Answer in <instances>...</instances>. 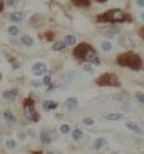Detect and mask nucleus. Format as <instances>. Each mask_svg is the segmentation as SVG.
Returning a JSON list of instances; mask_svg holds the SVG:
<instances>
[{
    "instance_id": "nucleus-23",
    "label": "nucleus",
    "mask_w": 144,
    "mask_h": 154,
    "mask_svg": "<svg viewBox=\"0 0 144 154\" xmlns=\"http://www.w3.org/2000/svg\"><path fill=\"white\" fill-rule=\"evenodd\" d=\"M66 48V42L64 41H62V42H55L52 46L53 51H56V52H59V51H63V49Z\"/></svg>"
},
{
    "instance_id": "nucleus-24",
    "label": "nucleus",
    "mask_w": 144,
    "mask_h": 154,
    "mask_svg": "<svg viewBox=\"0 0 144 154\" xmlns=\"http://www.w3.org/2000/svg\"><path fill=\"white\" fill-rule=\"evenodd\" d=\"M64 42H66V45H76V37L74 35H66Z\"/></svg>"
},
{
    "instance_id": "nucleus-12",
    "label": "nucleus",
    "mask_w": 144,
    "mask_h": 154,
    "mask_svg": "<svg viewBox=\"0 0 144 154\" xmlns=\"http://www.w3.org/2000/svg\"><path fill=\"white\" fill-rule=\"evenodd\" d=\"M42 106H44L45 111H53L57 108V102L56 101H52V100H46V101L42 102Z\"/></svg>"
},
{
    "instance_id": "nucleus-33",
    "label": "nucleus",
    "mask_w": 144,
    "mask_h": 154,
    "mask_svg": "<svg viewBox=\"0 0 144 154\" xmlns=\"http://www.w3.org/2000/svg\"><path fill=\"white\" fill-rule=\"evenodd\" d=\"M4 6H6V2H4V0H0V13L4 10Z\"/></svg>"
},
{
    "instance_id": "nucleus-1",
    "label": "nucleus",
    "mask_w": 144,
    "mask_h": 154,
    "mask_svg": "<svg viewBox=\"0 0 144 154\" xmlns=\"http://www.w3.org/2000/svg\"><path fill=\"white\" fill-rule=\"evenodd\" d=\"M72 53L77 60L85 62V63H90V65H100V56H98L95 48L91 44L81 42L77 46H74Z\"/></svg>"
},
{
    "instance_id": "nucleus-34",
    "label": "nucleus",
    "mask_w": 144,
    "mask_h": 154,
    "mask_svg": "<svg viewBox=\"0 0 144 154\" xmlns=\"http://www.w3.org/2000/svg\"><path fill=\"white\" fill-rule=\"evenodd\" d=\"M137 6H140V7H144V0H136Z\"/></svg>"
},
{
    "instance_id": "nucleus-25",
    "label": "nucleus",
    "mask_w": 144,
    "mask_h": 154,
    "mask_svg": "<svg viewBox=\"0 0 144 154\" xmlns=\"http://www.w3.org/2000/svg\"><path fill=\"white\" fill-rule=\"evenodd\" d=\"M6 146H7V149L13 150V149H16V147H17V143H16V140H13V139H8V140H6Z\"/></svg>"
},
{
    "instance_id": "nucleus-39",
    "label": "nucleus",
    "mask_w": 144,
    "mask_h": 154,
    "mask_svg": "<svg viewBox=\"0 0 144 154\" xmlns=\"http://www.w3.org/2000/svg\"><path fill=\"white\" fill-rule=\"evenodd\" d=\"M140 35H141V38L144 39V28H141V29H140Z\"/></svg>"
},
{
    "instance_id": "nucleus-7",
    "label": "nucleus",
    "mask_w": 144,
    "mask_h": 154,
    "mask_svg": "<svg viewBox=\"0 0 144 154\" xmlns=\"http://www.w3.org/2000/svg\"><path fill=\"white\" fill-rule=\"evenodd\" d=\"M46 65L45 63H42V62H36V63H34V66L31 67V72H32V74L34 76H36V77H39V76H42V74H45L46 73Z\"/></svg>"
},
{
    "instance_id": "nucleus-4",
    "label": "nucleus",
    "mask_w": 144,
    "mask_h": 154,
    "mask_svg": "<svg viewBox=\"0 0 144 154\" xmlns=\"http://www.w3.org/2000/svg\"><path fill=\"white\" fill-rule=\"evenodd\" d=\"M23 111H24V116L31 122H39L41 115L35 108V101L32 98H25L23 102Z\"/></svg>"
},
{
    "instance_id": "nucleus-2",
    "label": "nucleus",
    "mask_w": 144,
    "mask_h": 154,
    "mask_svg": "<svg viewBox=\"0 0 144 154\" xmlns=\"http://www.w3.org/2000/svg\"><path fill=\"white\" fill-rule=\"evenodd\" d=\"M116 65L137 72L143 69V59L134 52H123L116 56Z\"/></svg>"
},
{
    "instance_id": "nucleus-17",
    "label": "nucleus",
    "mask_w": 144,
    "mask_h": 154,
    "mask_svg": "<svg viewBox=\"0 0 144 154\" xmlns=\"http://www.w3.org/2000/svg\"><path fill=\"white\" fill-rule=\"evenodd\" d=\"M108 144V140L105 137H98V139H95V142H94V147L95 149H102L104 146H106Z\"/></svg>"
},
{
    "instance_id": "nucleus-11",
    "label": "nucleus",
    "mask_w": 144,
    "mask_h": 154,
    "mask_svg": "<svg viewBox=\"0 0 144 154\" xmlns=\"http://www.w3.org/2000/svg\"><path fill=\"white\" fill-rule=\"evenodd\" d=\"M8 18H10L13 23H21V21L24 20V13H21V11H13V13H10Z\"/></svg>"
},
{
    "instance_id": "nucleus-41",
    "label": "nucleus",
    "mask_w": 144,
    "mask_h": 154,
    "mask_svg": "<svg viewBox=\"0 0 144 154\" xmlns=\"http://www.w3.org/2000/svg\"><path fill=\"white\" fill-rule=\"evenodd\" d=\"M141 20H143V21H144V11H143V13H141Z\"/></svg>"
},
{
    "instance_id": "nucleus-3",
    "label": "nucleus",
    "mask_w": 144,
    "mask_h": 154,
    "mask_svg": "<svg viewBox=\"0 0 144 154\" xmlns=\"http://www.w3.org/2000/svg\"><path fill=\"white\" fill-rule=\"evenodd\" d=\"M97 21L98 23H112V24H116V23H127V21H132V17L127 16L123 10L120 8H111V10H106L102 14L97 16Z\"/></svg>"
},
{
    "instance_id": "nucleus-16",
    "label": "nucleus",
    "mask_w": 144,
    "mask_h": 154,
    "mask_svg": "<svg viewBox=\"0 0 144 154\" xmlns=\"http://www.w3.org/2000/svg\"><path fill=\"white\" fill-rule=\"evenodd\" d=\"M126 128H127L129 130H132V132H136V133H143L141 128L137 125L136 122H127V123H126Z\"/></svg>"
},
{
    "instance_id": "nucleus-9",
    "label": "nucleus",
    "mask_w": 144,
    "mask_h": 154,
    "mask_svg": "<svg viewBox=\"0 0 144 154\" xmlns=\"http://www.w3.org/2000/svg\"><path fill=\"white\" fill-rule=\"evenodd\" d=\"M78 105H80V102H78V100L76 97H69L64 101V108L69 111H76L78 108Z\"/></svg>"
},
{
    "instance_id": "nucleus-19",
    "label": "nucleus",
    "mask_w": 144,
    "mask_h": 154,
    "mask_svg": "<svg viewBox=\"0 0 144 154\" xmlns=\"http://www.w3.org/2000/svg\"><path fill=\"white\" fill-rule=\"evenodd\" d=\"M83 136H84V133H83V130H81V129H74L72 132V137H73V140H76V142L81 140V139H83Z\"/></svg>"
},
{
    "instance_id": "nucleus-15",
    "label": "nucleus",
    "mask_w": 144,
    "mask_h": 154,
    "mask_svg": "<svg viewBox=\"0 0 144 154\" xmlns=\"http://www.w3.org/2000/svg\"><path fill=\"white\" fill-rule=\"evenodd\" d=\"M20 41H21V44L24 45V46H28V48L34 46V39H32L29 35H21Z\"/></svg>"
},
{
    "instance_id": "nucleus-8",
    "label": "nucleus",
    "mask_w": 144,
    "mask_h": 154,
    "mask_svg": "<svg viewBox=\"0 0 144 154\" xmlns=\"http://www.w3.org/2000/svg\"><path fill=\"white\" fill-rule=\"evenodd\" d=\"M39 139L42 142V144H51L53 142V133L48 129H44L39 134Z\"/></svg>"
},
{
    "instance_id": "nucleus-13",
    "label": "nucleus",
    "mask_w": 144,
    "mask_h": 154,
    "mask_svg": "<svg viewBox=\"0 0 144 154\" xmlns=\"http://www.w3.org/2000/svg\"><path fill=\"white\" fill-rule=\"evenodd\" d=\"M3 116H4V119H6V122H7V123H10V125L17 123V119H16V116H14V114H13L11 111H4Z\"/></svg>"
},
{
    "instance_id": "nucleus-10",
    "label": "nucleus",
    "mask_w": 144,
    "mask_h": 154,
    "mask_svg": "<svg viewBox=\"0 0 144 154\" xmlns=\"http://www.w3.org/2000/svg\"><path fill=\"white\" fill-rule=\"evenodd\" d=\"M124 118L123 114H119V112H112V114H105L104 119L105 121H122Z\"/></svg>"
},
{
    "instance_id": "nucleus-21",
    "label": "nucleus",
    "mask_w": 144,
    "mask_h": 154,
    "mask_svg": "<svg viewBox=\"0 0 144 154\" xmlns=\"http://www.w3.org/2000/svg\"><path fill=\"white\" fill-rule=\"evenodd\" d=\"M123 45H124V46H130V48H134V46H136V42H134L132 38L129 37V35H124V38H123Z\"/></svg>"
},
{
    "instance_id": "nucleus-14",
    "label": "nucleus",
    "mask_w": 144,
    "mask_h": 154,
    "mask_svg": "<svg viewBox=\"0 0 144 154\" xmlns=\"http://www.w3.org/2000/svg\"><path fill=\"white\" fill-rule=\"evenodd\" d=\"M72 3L76 6V7H90L91 6V0H72Z\"/></svg>"
},
{
    "instance_id": "nucleus-6",
    "label": "nucleus",
    "mask_w": 144,
    "mask_h": 154,
    "mask_svg": "<svg viewBox=\"0 0 144 154\" xmlns=\"http://www.w3.org/2000/svg\"><path fill=\"white\" fill-rule=\"evenodd\" d=\"M73 80H74V73H72V72L62 73L59 77V87H66V85H69Z\"/></svg>"
},
{
    "instance_id": "nucleus-31",
    "label": "nucleus",
    "mask_w": 144,
    "mask_h": 154,
    "mask_svg": "<svg viewBox=\"0 0 144 154\" xmlns=\"http://www.w3.org/2000/svg\"><path fill=\"white\" fill-rule=\"evenodd\" d=\"M4 2H6V4H7V6H10V7L17 6V0H4Z\"/></svg>"
},
{
    "instance_id": "nucleus-30",
    "label": "nucleus",
    "mask_w": 144,
    "mask_h": 154,
    "mask_svg": "<svg viewBox=\"0 0 144 154\" xmlns=\"http://www.w3.org/2000/svg\"><path fill=\"white\" fill-rule=\"evenodd\" d=\"M52 79H51V76H45L44 77V80H42V84H45V85H51V83H52Z\"/></svg>"
},
{
    "instance_id": "nucleus-22",
    "label": "nucleus",
    "mask_w": 144,
    "mask_h": 154,
    "mask_svg": "<svg viewBox=\"0 0 144 154\" xmlns=\"http://www.w3.org/2000/svg\"><path fill=\"white\" fill-rule=\"evenodd\" d=\"M7 32H8V35L16 37V35H18V34H20V29H18V27H17V25H10V27L7 28Z\"/></svg>"
},
{
    "instance_id": "nucleus-40",
    "label": "nucleus",
    "mask_w": 144,
    "mask_h": 154,
    "mask_svg": "<svg viewBox=\"0 0 144 154\" xmlns=\"http://www.w3.org/2000/svg\"><path fill=\"white\" fill-rule=\"evenodd\" d=\"M32 154H42V151H39V150H36V151H34Z\"/></svg>"
},
{
    "instance_id": "nucleus-26",
    "label": "nucleus",
    "mask_w": 144,
    "mask_h": 154,
    "mask_svg": "<svg viewBox=\"0 0 144 154\" xmlns=\"http://www.w3.org/2000/svg\"><path fill=\"white\" fill-rule=\"evenodd\" d=\"M134 95H136V100H137V101L144 105V93H143V91H136V94H134Z\"/></svg>"
},
{
    "instance_id": "nucleus-32",
    "label": "nucleus",
    "mask_w": 144,
    "mask_h": 154,
    "mask_svg": "<svg viewBox=\"0 0 144 154\" xmlns=\"http://www.w3.org/2000/svg\"><path fill=\"white\" fill-rule=\"evenodd\" d=\"M84 70H85V72H88V73H94V70H92V67H91V65H90V63H85V65H84Z\"/></svg>"
},
{
    "instance_id": "nucleus-29",
    "label": "nucleus",
    "mask_w": 144,
    "mask_h": 154,
    "mask_svg": "<svg viewBox=\"0 0 144 154\" xmlns=\"http://www.w3.org/2000/svg\"><path fill=\"white\" fill-rule=\"evenodd\" d=\"M119 32V29L118 28H111L106 31V37H115V34Z\"/></svg>"
},
{
    "instance_id": "nucleus-36",
    "label": "nucleus",
    "mask_w": 144,
    "mask_h": 154,
    "mask_svg": "<svg viewBox=\"0 0 144 154\" xmlns=\"http://www.w3.org/2000/svg\"><path fill=\"white\" fill-rule=\"evenodd\" d=\"M28 133L31 134V137H35V132H34L32 129H29V130H28Z\"/></svg>"
},
{
    "instance_id": "nucleus-42",
    "label": "nucleus",
    "mask_w": 144,
    "mask_h": 154,
    "mask_svg": "<svg viewBox=\"0 0 144 154\" xmlns=\"http://www.w3.org/2000/svg\"><path fill=\"white\" fill-rule=\"evenodd\" d=\"M48 154H53V153H52V151H49V153H48Z\"/></svg>"
},
{
    "instance_id": "nucleus-28",
    "label": "nucleus",
    "mask_w": 144,
    "mask_h": 154,
    "mask_svg": "<svg viewBox=\"0 0 144 154\" xmlns=\"http://www.w3.org/2000/svg\"><path fill=\"white\" fill-rule=\"evenodd\" d=\"M83 123H84L85 126H92L95 123V121H94L92 118H84V119H83Z\"/></svg>"
},
{
    "instance_id": "nucleus-18",
    "label": "nucleus",
    "mask_w": 144,
    "mask_h": 154,
    "mask_svg": "<svg viewBox=\"0 0 144 154\" xmlns=\"http://www.w3.org/2000/svg\"><path fill=\"white\" fill-rule=\"evenodd\" d=\"M17 93H18V90L14 88V90H6L3 93V97L6 98V100H13V98L17 95Z\"/></svg>"
},
{
    "instance_id": "nucleus-38",
    "label": "nucleus",
    "mask_w": 144,
    "mask_h": 154,
    "mask_svg": "<svg viewBox=\"0 0 144 154\" xmlns=\"http://www.w3.org/2000/svg\"><path fill=\"white\" fill-rule=\"evenodd\" d=\"M95 2H98V3H101V4H104V3H106L108 0H95Z\"/></svg>"
},
{
    "instance_id": "nucleus-20",
    "label": "nucleus",
    "mask_w": 144,
    "mask_h": 154,
    "mask_svg": "<svg viewBox=\"0 0 144 154\" xmlns=\"http://www.w3.org/2000/svg\"><path fill=\"white\" fill-rule=\"evenodd\" d=\"M101 49L104 51V52H111L113 49V45L109 42V41H102L101 42Z\"/></svg>"
},
{
    "instance_id": "nucleus-37",
    "label": "nucleus",
    "mask_w": 144,
    "mask_h": 154,
    "mask_svg": "<svg viewBox=\"0 0 144 154\" xmlns=\"http://www.w3.org/2000/svg\"><path fill=\"white\" fill-rule=\"evenodd\" d=\"M18 137H20L21 140H24V139H25V134L24 133H18Z\"/></svg>"
},
{
    "instance_id": "nucleus-5",
    "label": "nucleus",
    "mask_w": 144,
    "mask_h": 154,
    "mask_svg": "<svg viewBox=\"0 0 144 154\" xmlns=\"http://www.w3.org/2000/svg\"><path fill=\"white\" fill-rule=\"evenodd\" d=\"M95 84L100 87H120V80L119 77L116 76L115 73H102L98 79L95 80Z\"/></svg>"
},
{
    "instance_id": "nucleus-35",
    "label": "nucleus",
    "mask_w": 144,
    "mask_h": 154,
    "mask_svg": "<svg viewBox=\"0 0 144 154\" xmlns=\"http://www.w3.org/2000/svg\"><path fill=\"white\" fill-rule=\"evenodd\" d=\"M46 39H48V41H52L53 39V37H52V34H51V32L46 34Z\"/></svg>"
},
{
    "instance_id": "nucleus-27",
    "label": "nucleus",
    "mask_w": 144,
    "mask_h": 154,
    "mask_svg": "<svg viewBox=\"0 0 144 154\" xmlns=\"http://www.w3.org/2000/svg\"><path fill=\"white\" fill-rule=\"evenodd\" d=\"M69 132H70V126H69L67 123H63V125L60 126V133L66 134V133H69Z\"/></svg>"
}]
</instances>
